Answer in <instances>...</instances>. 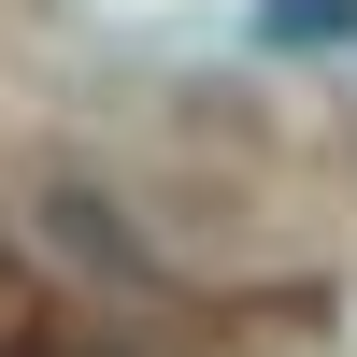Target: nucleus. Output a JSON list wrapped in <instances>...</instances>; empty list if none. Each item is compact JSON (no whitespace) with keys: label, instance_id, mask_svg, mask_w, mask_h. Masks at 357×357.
<instances>
[{"label":"nucleus","instance_id":"f257e3e1","mask_svg":"<svg viewBox=\"0 0 357 357\" xmlns=\"http://www.w3.org/2000/svg\"><path fill=\"white\" fill-rule=\"evenodd\" d=\"M43 215H57V243H72V257H100V272H129V286H143V243L114 229V200H86V186H57Z\"/></svg>","mask_w":357,"mask_h":357},{"label":"nucleus","instance_id":"f03ea898","mask_svg":"<svg viewBox=\"0 0 357 357\" xmlns=\"http://www.w3.org/2000/svg\"><path fill=\"white\" fill-rule=\"evenodd\" d=\"M257 29H272V43H343L357 0H257Z\"/></svg>","mask_w":357,"mask_h":357}]
</instances>
